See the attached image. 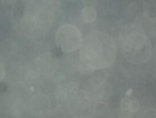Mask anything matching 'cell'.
I'll return each mask as SVG.
<instances>
[{
  "label": "cell",
  "instance_id": "obj_8",
  "mask_svg": "<svg viewBox=\"0 0 156 118\" xmlns=\"http://www.w3.org/2000/svg\"></svg>",
  "mask_w": 156,
  "mask_h": 118
},
{
  "label": "cell",
  "instance_id": "obj_3",
  "mask_svg": "<svg viewBox=\"0 0 156 118\" xmlns=\"http://www.w3.org/2000/svg\"><path fill=\"white\" fill-rule=\"evenodd\" d=\"M56 43L64 52H72L80 48L83 41L80 31L70 24L62 25L55 35Z\"/></svg>",
  "mask_w": 156,
  "mask_h": 118
},
{
  "label": "cell",
  "instance_id": "obj_2",
  "mask_svg": "<svg viewBox=\"0 0 156 118\" xmlns=\"http://www.w3.org/2000/svg\"><path fill=\"white\" fill-rule=\"evenodd\" d=\"M125 57L134 64L145 63L151 53V43L141 28L135 25L125 27L121 32Z\"/></svg>",
  "mask_w": 156,
  "mask_h": 118
},
{
  "label": "cell",
  "instance_id": "obj_6",
  "mask_svg": "<svg viewBox=\"0 0 156 118\" xmlns=\"http://www.w3.org/2000/svg\"><path fill=\"white\" fill-rule=\"evenodd\" d=\"M4 74H5L4 69L0 65V79H1L2 77H4Z\"/></svg>",
  "mask_w": 156,
  "mask_h": 118
},
{
  "label": "cell",
  "instance_id": "obj_4",
  "mask_svg": "<svg viewBox=\"0 0 156 118\" xmlns=\"http://www.w3.org/2000/svg\"><path fill=\"white\" fill-rule=\"evenodd\" d=\"M92 89L89 90L90 95L92 96L95 100H101L106 98L109 95L110 89L107 84L102 81H94L92 83Z\"/></svg>",
  "mask_w": 156,
  "mask_h": 118
},
{
  "label": "cell",
  "instance_id": "obj_5",
  "mask_svg": "<svg viewBox=\"0 0 156 118\" xmlns=\"http://www.w3.org/2000/svg\"><path fill=\"white\" fill-rule=\"evenodd\" d=\"M81 16L83 20L86 23H93L97 18V12L96 9L91 6L85 7L83 9Z\"/></svg>",
  "mask_w": 156,
  "mask_h": 118
},
{
  "label": "cell",
  "instance_id": "obj_1",
  "mask_svg": "<svg viewBox=\"0 0 156 118\" xmlns=\"http://www.w3.org/2000/svg\"><path fill=\"white\" fill-rule=\"evenodd\" d=\"M80 54L81 63L89 70L106 68L115 61L116 46L105 33L92 32L83 39Z\"/></svg>",
  "mask_w": 156,
  "mask_h": 118
},
{
  "label": "cell",
  "instance_id": "obj_7",
  "mask_svg": "<svg viewBox=\"0 0 156 118\" xmlns=\"http://www.w3.org/2000/svg\"><path fill=\"white\" fill-rule=\"evenodd\" d=\"M132 92H133L132 89H130V90H128V91H126V95H131V94H132Z\"/></svg>",
  "mask_w": 156,
  "mask_h": 118
}]
</instances>
